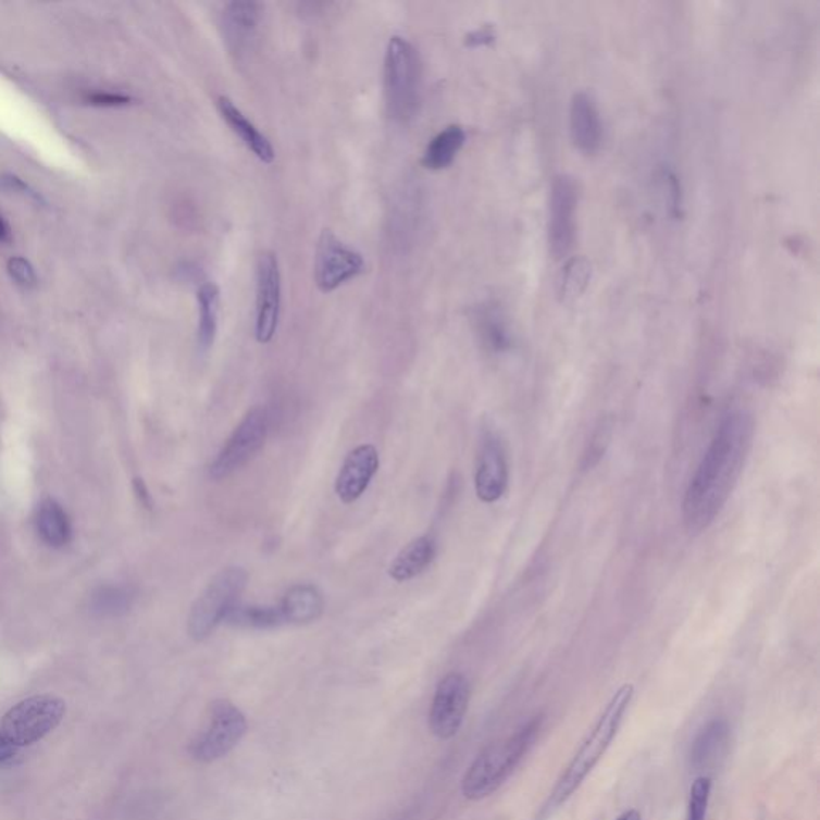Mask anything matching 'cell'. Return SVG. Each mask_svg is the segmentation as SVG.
<instances>
[{"label": "cell", "instance_id": "9", "mask_svg": "<svg viewBox=\"0 0 820 820\" xmlns=\"http://www.w3.org/2000/svg\"><path fill=\"white\" fill-rule=\"evenodd\" d=\"M364 271V257L358 250L341 243L331 229L321 233L314 257V281L321 293H334Z\"/></svg>", "mask_w": 820, "mask_h": 820}, {"label": "cell", "instance_id": "21", "mask_svg": "<svg viewBox=\"0 0 820 820\" xmlns=\"http://www.w3.org/2000/svg\"><path fill=\"white\" fill-rule=\"evenodd\" d=\"M436 555V545L433 538L419 537L409 542L398 557L389 566V575L395 579L396 582H406L410 579L417 577L422 574Z\"/></svg>", "mask_w": 820, "mask_h": 820}, {"label": "cell", "instance_id": "3", "mask_svg": "<svg viewBox=\"0 0 820 820\" xmlns=\"http://www.w3.org/2000/svg\"><path fill=\"white\" fill-rule=\"evenodd\" d=\"M542 726L544 717H532L513 734L487 745L463 775V796L471 802H480L497 792L534 747Z\"/></svg>", "mask_w": 820, "mask_h": 820}, {"label": "cell", "instance_id": "29", "mask_svg": "<svg viewBox=\"0 0 820 820\" xmlns=\"http://www.w3.org/2000/svg\"><path fill=\"white\" fill-rule=\"evenodd\" d=\"M7 268H9L10 276H12V279L20 287H23V289H33V287H36V271H34L33 264L28 260L23 259V257H13V259L9 260Z\"/></svg>", "mask_w": 820, "mask_h": 820}, {"label": "cell", "instance_id": "24", "mask_svg": "<svg viewBox=\"0 0 820 820\" xmlns=\"http://www.w3.org/2000/svg\"><path fill=\"white\" fill-rule=\"evenodd\" d=\"M199 325L198 344L209 351L219 332L220 289L216 284L206 283L198 290Z\"/></svg>", "mask_w": 820, "mask_h": 820}, {"label": "cell", "instance_id": "8", "mask_svg": "<svg viewBox=\"0 0 820 820\" xmlns=\"http://www.w3.org/2000/svg\"><path fill=\"white\" fill-rule=\"evenodd\" d=\"M209 723L191 742L189 754L195 760L212 762L226 757L243 741L247 720L243 711L229 700H215L210 708Z\"/></svg>", "mask_w": 820, "mask_h": 820}, {"label": "cell", "instance_id": "12", "mask_svg": "<svg viewBox=\"0 0 820 820\" xmlns=\"http://www.w3.org/2000/svg\"><path fill=\"white\" fill-rule=\"evenodd\" d=\"M281 316V271L276 253L263 252L257 263L256 337L262 345L276 335Z\"/></svg>", "mask_w": 820, "mask_h": 820}, {"label": "cell", "instance_id": "26", "mask_svg": "<svg viewBox=\"0 0 820 820\" xmlns=\"http://www.w3.org/2000/svg\"><path fill=\"white\" fill-rule=\"evenodd\" d=\"M592 263L585 257H572L557 277V297L561 303H572L584 295L592 279Z\"/></svg>", "mask_w": 820, "mask_h": 820}, {"label": "cell", "instance_id": "35", "mask_svg": "<svg viewBox=\"0 0 820 820\" xmlns=\"http://www.w3.org/2000/svg\"><path fill=\"white\" fill-rule=\"evenodd\" d=\"M135 487H137L138 497H140L141 504H144L145 507H151V497H149V493L147 486H145L144 481H135Z\"/></svg>", "mask_w": 820, "mask_h": 820}, {"label": "cell", "instance_id": "5", "mask_svg": "<svg viewBox=\"0 0 820 820\" xmlns=\"http://www.w3.org/2000/svg\"><path fill=\"white\" fill-rule=\"evenodd\" d=\"M247 584V572L243 568L223 569L198 596L188 617L189 636L196 642L206 639L219 623L239 602Z\"/></svg>", "mask_w": 820, "mask_h": 820}, {"label": "cell", "instance_id": "33", "mask_svg": "<svg viewBox=\"0 0 820 820\" xmlns=\"http://www.w3.org/2000/svg\"><path fill=\"white\" fill-rule=\"evenodd\" d=\"M0 186L5 189H12L15 192L29 191L28 185L23 179H20L15 175H2L0 176Z\"/></svg>", "mask_w": 820, "mask_h": 820}, {"label": "cell", "instance_id": "11", "mask_svg": "<svg viewBox=\"0 0 820 820\" xmlns=\"http://www.w3.org/2000/svg\"><path fill=\"white\" fill-rule=\"evenodd\" d=\"M575 210L577 186L574 179L569 175L555 176L548 207V244L551 256L557 260L568 257L574 247Z\"/></svg>", "mask_w": 820, "mask_h": 820}, {"label": "cell", "instance_id": "32", "mask_svg": "<svg viewBox=\"0 0 820 820\" xmlns=\"http://www.w3.org/2000/svg\"><path fill=\"white\" fill-rule=\"evenodd\" d=\"M494 33L490 28H481L477 30H474V33L469 34L467 36V46L470 47H480V46H487V44L493 42L494 40Z\"/></svg>", "mask_w": 820, "mask_h": 820}, {"label": "cell", "instance_id": "19", "mask_svg": "<svg viewBox=\"0 0 820 820\" xmlns=\"http://www.w3.org/2000/svg\"><path fill=\"white\" fill-rule=\"evenodd\" d=\"M36 526L39 537L50 548H63L73 538V526L66 510L55 498H44L37 508Z\"/></svg>", "mask_w": 820, "mask_h": 820}, {"label": "cell", "instance_id": "20", "mask_svg": "<svg viewBox=\"0 0 820 820\" xmlns=\"http://www.w3.org/2000/svg\"><path fill=\"white\" fill-rule=\"evenodd\" d=\"M279 608L284 622L305 625V623L314 622L323 614L324 598L316 586L295 585L286 593Z\"/></svg>", "mask_w": 820, "mask_h": 820}, {"label": "cell", "instance_id": "30", "mask_svg": "<svg viewBox=\"0 0 820 820\" xmlns=\"http://www.w3.org/2000/svg\"><path fill=\"white\" fill-rule=\"evenodd\" d=\"M86 101L90 107L122 108L128 107L134 100L127 95L113 94V91H94L87 95Z\"/></svg>", "mask_w": 820, "mask_h": 820}, {"label": "cell", "instance_id": "27", "mask_svg": "<svg viewBox=\"0 0 820 820\" xmlns=\"http://www.w3.org/2000/svg\"><path fill=\"white\" fill-rule=\"evenodd\" d=\"M225 622L244 629H274L286 623L279 606H246L239 602L225 617Z\"/></svg>", "mask_w": 820, "mask_h": 820}, {"label": "cell", "instance_id": "7", "mask_svg": "<svg viewBox=\"0 0 820 820\" xmlns=\"http://www.w3.org/2000/svg\"><path fill=\"white\" fill-rule=\"evenodd\" d=\"M268 426L270 417L266 409L260 406L250 409L213 460L209 476L213 481L226 480L247 465L262 449L268 436Z\"/></svg>", "mask_w": 820, "mask_h": 820}, {"label": "cell", "instance_id": "17", "mask_svg": "<svg viewBox=\"0 0 820 820\" xmlns=\"http://www.w3.org/2000/svg\"><path fill=\"white\" fill-rule=\"evenodd\" d=\"M216 108H219L220 116L223 121L229 125L233 132L239 137V140L246 145L247 149L256 156L263 164H273L276 152H274L273 145L266 137L253 125L252 121L247 119L246 114L229 100L228 97L222 95L216 98Z\"/></svg>", "mask_w": 820, "mask_h": 820}, {"label": "cell", "instance_id": "37", "mask_svg": "<svg viewBox=\"0 0 820 820\" xmlns=\"http://www.w3.org/2000/svg\"><path fill=\"white\" fill-rule=\"evenodd\" d=\"M617 820H643L642 815L636 809H629V811L622 812Z\"/></svg>", "mask_w": 820, "mask_h": 820}, {"label": "cell", "instance_id": "13", "mask_svg": "<svg viewBox=\"0 0 820 820\" xmlns=\"http://www.w3.org/2000/svg\"><path fill=\"white\" fill-rule=\"evenodd\" d=\"M476 496L484 504L500 500L508 487V460L504 443L496 433H484L474 476Z\"/></svg>", "mask_w": 820, "mask_h": 820}, {"label": "cell", "instance_id": "36", "mask_svg": "<svg viewBox=\"0 0 820 820\" xmlns=\"http://www.w3.org/2000/svg\"><path fill=\"white\" fill-rule=\"evenodd\" d=\"M10 239H12V229H10L9 223H7V220L3 219V216H0V246H3V244H9Z\"/></svg>", "mask_w": 820, "mask_h": 820}, {"label": "cell", "instance_id": "28", "mask_svg": "<svg viewBox=\"0 0 820 820\" xmlns=\"http://www.w3.org/2000/svg\"><path fill=\"white\" fill-rule=\"evenodd\" d=\"M711 778L699 775L691 785L689 803H687L686 820H705L708 803H710Z\"/></svg>", "mask_w": 820, "mask_h": 820}, {"label": "cell", "instance_id": "31", "mask_svg": "<svg viewBox=\"0 0 820 820\" xmlns=\"http://www.w3.org/2000/svg\"><path fill=\"white\" fill-rule=\"evenodd\" d=\"M609 430H611L609 426L602 425V428H599L598 432H596L595 438H593L592 444H589V454L586 456V463H588V467L595 465V463L601 459L602 454H605V447L608 446L609 440V436H606V433H608Z\"/></svg>", "mask_w": 820, "mask_h": 820}, {"label": "cell", "instance_id": "34", "mask_svg": "<svg viewBox=\"0 0 820 820\" xmlns=\"http://www.w3.org/2000/svg\"><path fill=\"white\" fill-rule=\"evenodd\" d=\"M16 747L7 741L5 735L0 733V762L12 760L15 757Z\"/></svg>", "mask_w": 820, "mask_h": 820}, {"label": "cell", "instance_id": "1", "mask_svg": "<svg viewBox=\"0 0 820 820\" xmlns=\"http://www.w3.org/2000/svg\"><path fill=\"white\" fill-rule=\"evenodd\" d=\"M754 433V419L744 410H733L721 420L684 496L683 520L689 534L707 531L730 500L750 454Z\"/></svg>", "mask_w": 820, "mask_h": 820}, {"label": "cell", "instance_id": "25", "mask_svg": "<svg viewBox=\"0 0 820 820\" xmlns=\"http://www.w3.org/2000/svg\"><path fill=\"white\" fill-rule=\"evenodd\" d=\"M135 601V592L127 585H101L88 599V608L98 617L125 616Z\"/></svg>", "mask_w": 820, "mask_h": 820}, {"label": "cell", "instance_id": "16", "mask_svg": "<svg viewBox=\"0 0 820 820\" xmlns=\"http://www.w3.org/2000/svg\"><path fill=\"white\" fill-rule=\"evenodd\" d=\"M569 127L572 141L579 151L586 156L598 152L602 141L601 117L595 100L586 91H579L572 97Z\"/></svg>", "mask_w": 820, "mask_h": 820}, {"label": "cell", "instance_id": "22", "mask_svg": "<svg viewBox=\"0 0 820 820\" xmlns=\"http://www.w3.org/2000/svg\"><path fill=\"white\" fill-rule=\"evenodd\" d=\"M467 134L460 125H447L435 138H432L425 152L422 164L428 171L438 172L452 165L460 149L465 145Z\"/></svg>", "mask_w": 820, "mask_h": 820}, {"label": "cell", "instance_id": "15", "mask_svg": "<svg viewBox=\"0 0 820 820\" xmlns=\"http://www.w3.org/2000/svg\"><path fill=\"white\" fill-rule=\"evenodd\" d=\"M262 20V5L257 2H233L223 10L222 28L226 47L236 57L249 52Z\"/></svg>", "mask_w": 820, "mask_h": 820}, {"label": "cell", "instance_id": "14", "mask_svg": "<svg viewBox=\"0 0 820 820\" xmlns=\"http://www.w3.org/2000/svg\"><path fill=\"white\" fill-rule=\"evenodd\" d=\"M378 465H381V459H378L377 449L371 444H362L352 449L335 481V493L338 498L344 504L358 500L368 490L372 477L377 473Z\"/></svg>", "mask_w": 820, "mask_h": 820}, {"label": "cell", "instance_id": "10", "mask_svg": "<svg viewBox=\"0 0 820 820\" xmlns=\"http://www.w3.org/2000/svg\"><path fill=\"white\" fill-rule=\"evenodd\" d=\"M470 697V681L465 674L454 672L439 681L428 720L430 730L436 737L447 741L459 733L469 710Z\"/></svg>", "mask_w": 820, "mask_h": 820}, {"label": "cell", "instance_id": "23", "mask_svg": "<svg viewBox=\"0 0 820 820\" xmlns=\"http://www.w3.org/2000/svg\"><path fill=\"white\" fill-rule=\"evenodd\" d=\"M476 331L484 348L490 352H505L511 348V334L500 308L494 303L481 305L476 310Z\"/></svg>", "mask_w": 820, "mask_h": 820}, {"label": "cell", "instance_id": "2", "mask_svg": "<svg viewBox=\"0 0 820 820\" xmlns=\"http://www.w3.org/2000/svg\"><path fill=\"white\" fill-rule=\"evenodd\" d=\"M635 696L633 684H623L616 691L611 697L601 717L596 721L593 730L582 742L581 748L574 755L568 768L559 775L557 785L550 792L548 798L542 805L537 819L544 820L550 818L557 809L561 808L566 802H569L572 795L581 788L589 772L605 757L608 748L614 742L616 735L619 734L620 726L625 720L626 711Z\"/></svg>", "mask_w": 820, "mask_h": 820}, {"label": "cell", "instance_id": "18", "mask_svg": "<svg viewBox=\"0 0 820 820\" xmlns=\"http://www.w3.org/2000/svg\"><path fill=\"white\" fill-rule=\"evenodd\" d=\"M730 724L724 718H713L697 733L689 750V761L696 771L715 765L730 744Z\"/></svg>", "mask_w": 820, "mask_h": 820}, {"label": "cell", "instance_id": "4", "mask_svg": "<svg viewBox=\"0 0 820 820\" xmlns=\"http://www.w3.org/2000/svg\"><path fill=\"white\" fill-rule=\"evenodd\" d=\"M386 108L392 119L406 124L420 107L422 66L415 47L405 37L389 39L383 66Z\"/></svg>", "mask_w": 820, "mask_h": 820}, {"label": "cell", "instance_id": "6", "mask_svg": "<svg viewBox=\"0 0 820 820\" xmlns=\"http://www.w3.org/2000/svg\"><path fill=\"white\" fill-rule=\"evenodd\" d=\"M66 715L60 697L42 694L13 705L2 720V734L10 744L28 747L52 733Z\"/></svg>", "mask_w": 820, "mask_h": 820}]
</instances>
